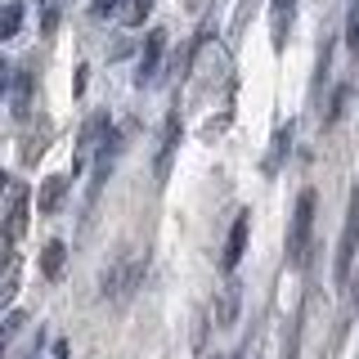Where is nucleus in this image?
<instances>
[{
  "instance_id": "39448f33",
  "label": "nucleus",
  "mask_w": 359,
  "mask_h": 359,
  "mask_svg": "<svg viewBox=\"0 0 359 359\" xmlns=\"http://www.w3.org/2000/svg\"><path fill=\"white\" fill-rule=\"evenodd\" d=\"M108 130H112V121H108V112H95V117L86 121V130H81V153H76V166L86 162L90 153H99L104 149V140H108ZM72 166V171H76Z\"/></svg>"
},
{
  "instance_id": "f3484780",
  "label": "nucleus",
  "mask_w": 359,
  "mask_h": 359,
  "mask_svg": "<svg viewBox=\"0 0 359 359\" xmlns=\"http://www.w3.org/2000/svg\"><path fill=\"white\" fill-rule=\"evenodd\" d=\"M22 323H27V314H22V310H9L5 319H0V355L9 351V341H14V332L22 328Z\"/></svg>"
},
{
  "instance_id": "412c9836",
  "label": "nucleus",
  "mask_w": 359,
  "mask_h": 359,
  "mask_svg": "<svg viewBox=\"0 0 359 359\" xmlns=\"http://www.w3.org/2000/svg\"><path fill=\"white\" fill-rule=\"evenodd\" d=\"M112 9L121 14V0H95V14H99V18H104V14H112Z\"/></svg>"
},
{
  "instance_id": "0eeeda50",
  "label": "nucleus",
  "mask_w": 359,
  "mask_h": 359,
  "mask_svg": "<svg viewBox=\"0 0 359 359\" xmlns=\"http://www.w3.org/2000/svg\"><path fill=\"white\" fill-rule=\"evenodd\" d=\"M238 306H243V287L229 278V283L220 287V297H216V310H211L216 314V328H233V323H238Z\"/></svg>"
},
{
  "instance_id": "ddd939ff",
  "label": "nucleus",
  "mask_w": 359,
  "mask_h": 359,
  "mask_svg": "<svg viewBox=\"0 0 359 359\" xmlns=\"http://www.w3.org/2000/svg\"><path fill=\"white\" fill-rule=\"evenodd\" d=\"M63 261H67V243H63V238H50V243H45V252H41L45 278H59V274H63Z\"/></svg>"
},
{
  "instance_id": "4468645a",
  "label": "nucleus",
  "mask_w": 359,
  "mask_h": 359,
  "mask_svg": "<svg viewBox=\"0 0 359 359\" xmlns=\"http://www.w3.org/2000/svg\"><path fill=\"white\" fill-rule=\"evenodd\" d=\"M27 112H32V72L18 67V76H14V117L22 121Z\"/></svg>"
},
{
  "instance_id": "423d86ee",
  "label": "nucleus",
  "mask_w": 359,
  "mask_h": 359,
  "mask_svg": "<svg viewBox=\"0 0 359 359\" xmlns=\"http://www.w3.org/2000/svg\"><path fill=\"white\" fill-rule=\"evenodd\" d=\"M292 18H297V0H274V5H269V41H274V50L287 45Z\"/></svg>"
},
{
  "instance_id": "9b49d317",
  "label": "nucleus",
  "mask_w": 359,
  "mask_h": 359,
  "mask_svg": "<svg viewBox=\"0 0 359 359\" xmlns=\"http://www.w3.org/2000/svg\"><path fill=\"white\" fill-rule=\"evenodd\" d=\"M175 144H180V112L166 117V130H162V153H157V175H162V180H166V166H171Z\"/></svg>"
},
{
  "instance_id": "6e6552de",
  "label": "nucleus",
  "mask_w": 359,
  "mask_h": 359,
  "mask_svg": "<svg viewBox=\"0 0 359 359\" xmlns=\"http://www.w3.org/2000/svg\"><path fill=\"white\" fill-rule=\"evenodd\" d=\"M67 184H72L67 175H50V180H41V189H36V211H41V216H54V211L63 207Z\"/></svg>"
},
{
  "instance_id": "20e7f679",
  "label": "nucleus",
  "mask_w": 359,
  "mask_h": 359,
  "mask_svg": "<svg viewBox=\"0 0 359 359\" xmlns=\"http://www.w3.org/2000/svg\"><path fill=\"white\" fill-rule=\"evenodd\" d=\"M162 50H166V32L162 27H153L149 36H144V50H140V67H135V86H149L153 76H157V63H162Z\"/></svg>"
},
{
  "instance_id": "9d476101",
  "label": "nucleus",
  "mask_w": 359,
  "mask_h": 359,
  "mask_svg": "<svg viewBox=\"0 0 359 359\" xmlns=\"http://www.w3.org/2000/svg\"><path fill=\"white\" fill-rule=\"evenodd\" d=\"M18 283H22V261H18V256H9V261L0 265V310H9Z\"/></svg>"
},
{
  "instance_id": "f03ea898",
  "label": "nucleus",
  "mask_w": 359,
  "mask_h": 359,
  "mask_svg": "<svg viewBox=\"0 0 359 359\" xmlns=\"http://www.w3.org/2000/svg\"><path fill=\"white\" fill-rule=\"evenodd\" d=\"M355 247H359V184H355V194H351V216H346L341 243H337V283H341V287H346V278H351Z\"/></svg>"
},
{
  "instance_id": "2eb2a0df",
  "label": "nucleus",
  "mask_w": 359,
  "mask_h": 359,
  "mask_svg": "<svg viewBox=\"0 0 359 359\" xmlns=\"http://www.w3.org/2000/svg\"><path fill=\"white\" fill-rule=\"evenodd\" d=\"M18 27H22V5H18V0H9V5H0V41L18 36Z\"/></svg>"
},
{
  "instance_id": "4be33fe9",
  "label": "nucleus",
  "mask_w": 359,
  "mask_h": 359,
  "mask_svg": "<svg viewBox=\"0 0 359 359\" xmlns=\"http://www.w3.org/2000/svg\"><path fill=\"white\" fill-rule=\"evenodd\" d=\"M5 189H9V171H0V194H5Z\"/></svg>"
},
{
  "instance_id": "a211bd4d",
  "label": "nucleus",
  "mask_w": 359,
  "mask_h": 359,
  "mask_svg": "<svg viewBox=\"0 0 359 359\" xmlns=\"http://www.w3.org/2000/svg\"><path fill=\"white\" fill-rule=\"evenodd\" d=\"M59 14H63V0H41V32H45V36H54Z\"/></svg>"
},
{
  "instance_id": "6ab92c4d",
  "label": "nucleus",
  "mask_w": 359,
  "mask_h": 359,
  "mask_svg": "<svg viewBox=\"0 0 359 359\" xmlns=\"http://www.w3.org/2000/svg\"><path fill=\"white\" fill-rule=\"evenodd\" d=\"M261 5V0H238V14H233V36H238V32L247 27V18H252V9Z\"/></svg>"
},
{
  "instance_id": "7ed1b4c3",
  "label": "nucleus",
  "mask_w": 359,
  "mask_h": 359,
  "mask_svg": "<svg viewBox=\"0 0 359 359\" xmlns=\"http://www.w3.org/2000/svg\"><path fill=\"white\" fill-rule=\"evenodd\" d=\"M247 233H252V211H238L229 224V238H224V256H220V265H224V274H233L243 261V252H247Z\"/></svg>"
},
{
  "instance_id": "f8f14e48",
  "label": "nucleus",
  "mask_w": 359,
  "mask_h": 359,
  "mask_svg": "<svg viewBox=\"0 0 359 359\" xmlns=\"http://www.w3.org/2000/svg\"><path fill=\"white\" fill-rule=\"evenodd\" d=\"M287 149H292V121H287V126H278V130H274V144H269V157H265V175H274L278 166H283Z\"/></svg>"
},
{
  "instance_id": "dca6fc26",
  "label": "nucleus",
  "mask_w": 359,
  "mask_h": 359,
  "mask_svg": "<svg viewBox=\"0 0 359 359\" xmlns=\"http://www.w3.org/2000/svg\"><path fill=\"white\" fill-rule=\"evenodd\" d=\"M149 14H153V0H121V22L126 27H140Z\"/></svg>"
},
{
  "instance_id": "f257e3e1",
  "label": "nucleus",
  "mask_w": 359,
  "mask_h": 359,
  "mask_svg": "<svg viewBox=\"0 0 359 359\" xmlns=\"http://www.w3.org/2000/svg\"><path fill=\"white\" fill-rule=\"evenodd\" d=\"M314 207H319V198H314V189H301V198H297V211H292V229H287V261L297 265V269L306 265V256H310Z\"/></svg>"
},
{
  "instance_id": "1a4fd4ad",
  "label": "nucleus",
  "mask_w": 359,
  "mask_h": 359,
  "mask_svg": "<svg viewBox=\"0 0 359 359\" xmlns=\"http://www.w3.org/2000/svg\"><path fill=\"white\" fill-rule=\"evenodd\" d=\"M27 216H32V198L18 189V198H14V207H9V220L0 224V233H5L9 243H18V238H22V229H27Z\"/></svg>"
},
{
  "instance_id": "aec40b11",
  "label": "nucleus",
  "mask_w": 359,
  "mask_h": 359,
  "mask_svg": "<svg viewBox=\"0 0 359 359\" xmlns=\"http://www.w3.org/2000/svg\"><path fill=\"white\" fill-rule=\"evenodd\" d=\"M14 76H18L14 67H9V63H0V99L9 95V86H14Z\"/></svg>"
}]
</instances>
